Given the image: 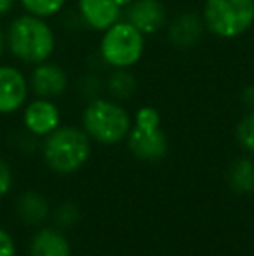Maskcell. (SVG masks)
I'll return each mask as SVG.
<instances>
[{
  "label": "cell",
  "mask_w": 254,
  "mask_h": 256,
  "mask_svg": "<svg viewBox=\"0 0 254 256\" xmlns=\"http://www.w3.org/2000/svg\"><path fill=\"white\" fill-rule=\"evenodd\" d=\"M54 218H56V223H59V225H63V226L73 225V223L78 220L77 206L71 204V202H63L58 209H56Z\"/></svg>",
  "instance_id": "20"
},
{
  "label": "cell",
  "mask_w": 254,
  "mask_h": 256,
  "mask_svg": "<svg viewBox=\"0 0 254 256\" xmlns=\"http://www.w3.org/2000/svg\"><path fill=\"white\" fill-rule=\"evenodd\" d=\"M241 100L249 110H254V86H248V88L242 89V94H241Z\"/></svg>",
  "instance_id": "23"
},
{
  "label": "cell",
  "mask_w": 254,
  "mask_h": 256,
  "mask_svg": "<svg viewBox=\"0 0 254 256\" xmlns=\"http://www.w3.org/2000/svg\"><path fill=\"white\" fill-rule=\"evenodd\" d=\"M82 124L89 138L103 145H115L126 140L131 131V118L127 112L119 103L105 98L87 103L82 115Z\"/></svg>",
  "instance_id": "3"
},
{
  "label": "cell",
  "mask_w": 254,
  "mask_h": 256,
  "mask_svg": "<svg viewBox=\"0 0 254 256\" xmlns=\"http://www.w3.org/2000/svg\"><path fill=\"white\" fill-rule=\"evenodd\" d=\"M230 186L239 194L254 192V162L251 158H237L228 169Z\"/></svg>",
  "instance_id": "15"
},
{
  "label": "cell",
  "mask_w": 254,
  "mask_h": 256,
  "mask_svg": "<svg viewBox=\"0 0 254 256\" xmlns=\"http://www.w3.org/2000/svg\"><path fill=\"white\" fill-rule=\"evenodd\" d=\"M28 98V82L17 68L0 66V114H12Z\"/></svg>",
  "instance_id": "7"
},
{
  "label": "cell",
  "mask_w": 254,
  "mask_h": 256,
  "mask_svg": "<svg viewBox=\"0 0 254 256\" xmlns=\"http://www.w3.org/2000/svg\"><path fill=\"white\" fill-rule=\"evenodd\" d=\"M129 148L138 158L155 162L166 157L167 138L160 129V115L153 106H143L136 114V126L127 134Z\"/></svg>",
  "instance_id": "6"
},
{
  "label": "cell",
  "mask_w": 254,
  "mask_h": 256,
  "mask_svg": "<svg viewBox=\"0 0 254 256\" xmlns=\"http://www.w3.org/2000/svg\"><path fill=\"white\" fill-rule=\"evenodd\" d=\"M16 0H0V18L5 16L7 12H10V9L14 7Z\"/></svg>",
  "instance_id": "24"
},
{
  "label": "cell",
  "mask_w": 254,
  "mask_h": 256,
  "mask_svg": "<svg viewBox=\"0 0 254 256\" xmlns=\"http://www.w3.org/2000/svg\"><path fill=\"white\" fill-rule=\"evenodd\" d=\"M31 256H70L66 237L54 228H44L31 240Z\"/></svg>",
  "instance_id": "13"
},
{
  "label": "cell",
  "mask_w": 254,
  "mask_h": 256,
  "mask_svg": "<svg viewBox=\"0 0 254 256\" xmlns=\"http://www.w3.org/2000/svg\"><path fill=\"white\" fill-rule=\"evenodd\" d=\"M206 23L195 12H181L174 16L167 28V38L178 49H192L202 38Z\"/></svg>",
  "instance_id": "9"
},
{
  "label": "cell",
  "mask_w": 254,
  "mask_h": 256,
  "mask_svg": "<svg viewBox=\"0 0 254 256\" xmlns=\"http://www.w3.org/2000/svg\"><path fill=\"white\" fill-rule=\"evenodd\" d=\"M64 2L66 0H21L28 14H33L38 18H49L58 14L63 9Z\"/></svg>",
  "instance_id": "17"
},
{
  "label": "cell",
  "mask_w": 254,
  "mask_h": 256,
  "mask_svg": "<svg viewBox=\"0 0 254 256\" xmlns=\"http://www.w3.org/2000/svg\"><path fill=\"white\" fill-rule=\"evenodd\" d=\"M23 120L24 128L35 136H47L59 128V108L51 100L38 98L26 106Z\"/></svg>",
  "instance_id": "11"
},
{
  "label": "cell",
  "mask_w": 254,
  "mask_h": 256,
  "mask_svg": "<svg viewBox=\"0 0 254 256\" xmlns=\"http://www.w3.org/2000/svg\"><path fill=\"white\" fill-rule=\"evenodd\" d=\"M12 185V172L10 168L0 158V196H5Z\"/></svg>",
  "instance_id": "21"
},
{
  "label": "cell",
  "mask_w": 254,
  "mask_h": 256,
  "mask_svg": "<svg viewBox=\"0 0 254 256\" xmlns=\"http://www.w3.org/2000/svg\"><path fill=\"white\" fill-rule=\"evenodd\" d=\"M237 142L244 146L248 152L254 154V110H251V114H248L237 126Z\"/></svg>",
  "instance_id": "19"
},
{
  "label": "cell",
  "mask_w": 254,
  "mask_h": 256,
  "mask_svg": "<svg viewBox=\"0 0 254 256\" xmlns=\"http://www.w3.org/2000/svg\"><path fill=\"white\" fill-rule=\"evenodd\" d=\"M78 12L89 28L105 32L120 21L122 7L115 0H78Z\"/></svg>",
  "instance_id": "12"
},
{
  "label": "cell",
  "mask_w": 254,
  "mask_h": 256,
  "mask_svg": "<svg viewBox=\"0 0 254 256\" xmlns=\"http://www.w3.org/2000/svg\"><path fill=\"white\" fill-rule=\"evenodd\" d=\"M202 18L216 37H241L254 24V0H206Z\"/></svg>",
  "instance_id": "4"
},
{
  "label": "cell",
  "mask_w": 254,
  "mask_h": 256,
  "mask_svg": "<svg viewBox=\"0 0 254 256\" xmlns=\"http://www.w3.org/2000/svg\"><path fill=\"white\" fill-rule=\"evenodd\" d=\"M7 46L17 60L28 64L47 61L56 46L54 32L44 18L24 14L10 23L7 30Z\"/></svg>",
  "instance_id": "1"
},
{
  "label": "cell",
  "mask_w": 254,
  "mask_h": 256,
  "mask_svg": "<svg viewBox=\"0 0 254 256\" xmlns=\"http://www.w3.org/2000/svg\"><path fill=\"white\" fill-rule=\"evenodd\" d=\"M17 214L24 223H40L47 216V202L42 196L35 192H26L17 199Z\"/></svg>",
  "instance_id": "16"
},
{
  "label": "cell",
  "mask_w": 254,
  "mask_h": 256,
  "mask_svg": "<svg viewBox=\"0 0 254 256\" xmlns=\"http://www.w3.org/2000/svg\"><path fill=\"white\" fill-rule=\"evenodd\" d=\"M103 89H105V82H103V78L96 72H89V74L82 75L80 80H78V92L87 102L101 98Z\"/></svg>",
  "instance_id": "18"
},
{
  "label": "cell",
  "mask_w": 254,
  "mask_h": 256,
  "mask_svg": "<svg viewBox=\"0 0 254 256\" xmlns=\"http://www.w3.org/2000/svg\"><path fill=\"white\" fill-rule=\"evenodd\" d=\"M136 88L138 80L129 68H113L105 82V89L115 100H129L136 92Z\"/></svg>",
  "instance_id": "14"
},
{
  "label": "cell",
  "mask_w": 254,
  "mask_h": 256,
  "mask_svg": "<svg viewBox=\"0 0 254 256\" xmlns=\"http://www.w3.org/2000/svg\"><path fill=\"white\" fill-rule=\"evenodd\" d=\"M145 51V35L132 26L129 21H119L101 38L99 54L106 66L129 68L136 64Z\"/></svg>",
  "instance_id": "5"
},
{
  "label": "cell",
  "mask_w": 254,
  "mask_h": 256,
  "mask_svg": "<svg viewBox=\"0 0 254 256\" xmlns=\"http://www.w3.org/2000/svg\"><path fill=\"white\" fill-rule=\"evenodd\" d=\"M0 256H16V248L5 230L0 228Z\"/></svg>",
  "instance_id": "22"
},
{
  "label": "cell",
  "mask_w": 254,
  "mask_h": 256,
  "mask_svg": "<svg viewBox=\"0 0 254 256\" xmlns=\"http://www.w3.org/2000/svg\"><path fill=\"white\" fill-rule=\"evenodd\" d=\"M115 2L119 4V6H120V7H122V9H124V7L131 6V4L134 2V0H115Z\"/></svg>",
  "instance_id": "26"
},
{
  "label": "cell",
  "mask_w": 254,
  "mask_h": 256,
  "mask_svg": "<svg viewBox=\"0 0 254 256\" xmlns=\"http://www.w3.org/2000/svg\"><path fill=\"white\" fill-rule=\"evenodd\" d=\"M91 155V140L85 131L71 126L56 128L44 143V157L56 172H75Z\"/></svg>",
  "instance_id": "2"
},
{
  "label": "cell",
  "mask_w": 254,
  "mask_h": 256,
  "mask_svg": "<svg viewBox=\"0 0 254 256\" xmlns=\"http://www.w3.org/2000/svg\"><path fill=\"white\" fill-rule=\"evenodd\" d=\"M5 44H7V37H5V34L2 32V28H0V56H2L3 49H5Z\"/></svg>",
  "instance_id": "25"
},
{
  "label": "cell",
  "mask_w": 254,
  "mask_h": 256,
  "mask_svg": "<svg viewBox=\"0 0 254 256\" xmlns=\"http://www.w3.org/2000/svg\"><path fill=\"white\" fill-rule=\"evenodd\" d=\"M33 92L38 98L52 100L61 96L68 88V75L54 63H38L30 78Z\"/></svg>",
  "instance_id": "10"
},
{
  "label": "cell",
  "mask_w": 254,
  "mask_h": 256,
  "mask_svg": "<svg viewBox=\"0 0 254 256\" xmlns=\"http://www.w3.org/2000/svg\"><path fill=\"white\" fill-rule=\"evenodd\" d=\"M127 21L143 35H152L167 23L166 7L159 0H134L127 6Z\"/></svg>",
  "instance_id": "8"
}]
</instances>
